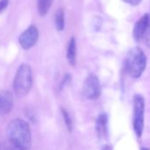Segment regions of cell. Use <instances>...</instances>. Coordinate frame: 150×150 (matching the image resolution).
<instances>
[{
    "label": "cell",
    "mask_w": 150,
    "mask_h": 150,
    "mask_svg": "<svg viewBox=\"0 0 150 150\" xmlns=\"http://www.w3.org/2000/svg\"><path fill=\"white\" fill-rule=\"evenodd\" d=\"M7 136L13 147L18 150H28L32 144L29 125L23 119L15 118L7 126Z\"/></svg>",
    "instance_id": "cell-1"
},
{
    "label": "cell",
    "mask_w": 150,
    "mask_h": 150,
    "mask_svg": "<svg viewBox=\"0 0 150 150\" xmlns=\"http://www.w3.org/2000/svg\"><path fill=\"white\" fill-rule=\"evenodd\" d=\"M146 65V57L139 47H134L129 50L125 61V67L127 73L132 78H139L144 71Z\"/></svg>",
    "instance_id": "cell-2"
},
{
    "label": "cell",
    "mask_w": 150,
    "mask_h": 150,
    "mask_svg": "<svg viewBox=\"0 0 150 150\" xmlns=\"http://www.w3.org/2000/svg\"><path fill=\"white\" fill-rule=\"evenodd\" d=\"M33 86V75L31 67L22 64L17 70L13 81V89L18 97H23L28 94Z\"/></svg>",
    "instance_id": "cell-3"
},
{
    "label": "cell",
    "mask_w": 150,
    "mask_h": 150,
    "mask_svg": "<svg viewBox=\"0 0 150 150\" xmlns=\"http://www.w3.org/2000/svg\"><path fill=\"white\" fill-rule=\"evenodd\" d=\"M144 113H145V101L141 95H135L133 96V118L132 125L136 135L139 138L142 135L144 128Z\"/></svg>",
    "instance_id": "cell-4"
},
{
    "label": "cell",
    "mask_w": 150,
    "mask_h": 150,
    "mask_svg": "<svg viewBox=\"0 0 150 150\" xmlns=\"http://www.w3.org/2000/svg\"><path fill=\"white\" fill-rule=\"evenodd\" d=\"M83 95L90 100H96L101 95V87L98 78L94 74H90L86 79L83 85Z\"/></svg>",
    "instance_id": "cell-5"
},
{
    "label": "cell",
    "mask_w": 150,
    "mask_h": 150,
    "mask_svg": "<svg viewBox=\"0 0 150 150\" xmlns=\"http://www.w3.org/2000/svg\"><path fill=\"white\" fill-rule=\"evenodd\" d=\"M38 37H39V32L37 28L35 25H31L21 35L19 38V42L21 46L24 50H29L36 43Z\"/></svg>",
    "instance_id": "cell-6"
},
{
    "label": "cell",
    "mask_w": 150,
    "mask_h": 150,
    "mask_svg": "<svg viewBox=\"0 0 150 150\" xmlns=\"http://www.w3.org/2000/svg\"><path fill=\"white\" fill-rule=\"evenodd\" d=\"M13 108V94L8 90L0 91V116L8 115Z\"/></svg>",
    "instance_id": "cell-7"
},
{
    "label": "cell",
    "mask_w": 150,
    "mask_h": 150,
    "mask_svg": "<svg viewBox=\"0 0 150 150\" xmlns=\"http://www.w3.org/2000/svg\"><path fill=\"white\" fill-rule=\"evenodd\" d=\"M150 23V16L149 14H144L134 25L133 28V38L137 42H141L144 34L146 33Z\"/></svg>",
    "instance_id": "cell-8"
},
{
    "label": "cell",
    "mask_w": 150,
    "mask_h": 150,
    "mask_svg": "<svg viewBox=\"0 0 150 150\" xmlns=\"http://www.w3.org/2000/svg\"><path fill=\"white\" fill-rule=\"evenodd\" d=\"M66 57L69 64L72 66H75V64L77 63V44L76 40H75L74 37H71L68 43Z\"/></svg>",
    "instance_id": "cell-9"
},
{
    "label": "cell",
    "mask_w": 150,
    "mask_h": 150,
    "mask_svg": "<svg viewBox=\"0 0 150 150\" xmlns=\"http://www.w3.org/2000/svg\"><path fill=\"white\" fill-rule=\"evenodd\" d=\"M107 123H108V117L106 114L102 113L98 116L96 123V132L99 136V138L103 139L107 136Z\"/></svg>",
    "instance_id": "cell-10"
},
{
    "label": "cell",
    "mask_w": 150,
    "mask_h": 150,
    "mask_svg": "<svg viewBox=\"0 0 150 150\" xmlns=\"http://www.w3.org/2000/svg\"><path fill=\"white\" fill-rule=\"evenodd\" d=\"M53 0H37V9L41 16H44L51 7Z\"/></svg>",
    "instance_id": "cell-11"
},
{
    "label": "cell",
    "mask_w": 150,
    "mask_h": 150,
    "mask_svg": "<svg viewBox=\"0 0 150 150\" xmlns=\"http://www.w3.org/2000/svg\"><path fill=\"white\" fill-rule=\"evenodd\" d=\"M55 25L58 31H62L64 28V13L63 9H58L55 14Z\"/></svg>",
    "instance_id": "cell-12"
},
{
    "label": "cell",
    "mask_w": 150,
    "mask_h": 150,
    "mask_svg": "<svg viewBox=\"0 0 150 150\" xmlns=\"http://www.w3.org/2000/svg\"><path fill=\"white\" fill-rule=\"evenodd\" d=\"M61 111H62V114H63V117H64V123H65V125L67 126V129L69 130V132H71V130H72V121H71L69 114L63 108L61 109Z\"/></svg>",
    "instance_id": "cell-13"
},
{
    "label": "cell",
    "mask_w": 150,
    "mask_h": 150,
    "mask_svg": "<svg viewBox=\"0 0 150 150\" xmlns=\"http://www.w3.org/2000/svg\"><path fill=\"white\" fill-rule=\"evenodd\" d=\"M146 46H147L148 48H150V23H149V26L146 31V33L144 34L143 35V38H142V41Z\"/></svg>",
    "instance_id": "cell-14"
},
{
    "label": "cell",
    "mask_w": 150,
    "mask_h": 150,
    "mask_svg": "<svg viewBox=\"0 0 150 150\" xmlns=\"http://www.w3.org/2000/svg\"><path fill=\"white\" fill-rule=\"evenodd\" d=\"M9 0H0V13H2L7 6Z\"/></svg>",
    "instance_id": "cell-15"
},
{
    "label": "cell",
    "mask_w": 150,
    "mask_h": 150,
    "mask_svg": "<svg viewBox=\"0 0 150 150\" xmlns=\"http://www.w3.org/2000/svg\"><path fill=\"white\" fill-rule=\"evenodd\" d=\"M123 1L125 3H126V4H129L131 6H138L142 1V0H123Z\"/></svg>",
    "instance_id": "cell-16"
},
{
    "label": "cell",
    "mask_w": 150,
    "mask_h": 150,
    "mask_svg": "<svg viewBox=\"0 0 150 150\" xmlns=\"http://www.w3.org/2000/svg\"><path fill=\"white\" fill-rule=\"evenodd\" d=\"M0 150H14L11 146L5 145V144H0Z\"/></svg>",
    "instance_id": "cell-17"
},
{
    "label": "cell",
    "mask_w": 150,
    "mask_h": 150,
    "mask_svg": "<svg viewBox=\"0 0 150 150\" xmlns=\"http://www.w3.org/2000/svg\"><path fill=\"white\" fill-rule=\"evenodd\" d=\"M103 150H112V147H111L110 145H105V146L103 147Z\"/></svg>",
    "instance_id": "cell-18"
},
{
    "label": "cell",
    "mask_w": 150,
    "mask_h": 150,
    "mask_svg": "<svg viewBox=\"0 0 150 150\" xmlns=\"http://www.w3.org/2000/svg\"><path fill=\"white\" fill-rule=\"evenodd\" d=\"M140 150H149L148 148H146V147H141V149Z\"/></svg>",
    "instance_id": "cell-19"
}]
</instances>
